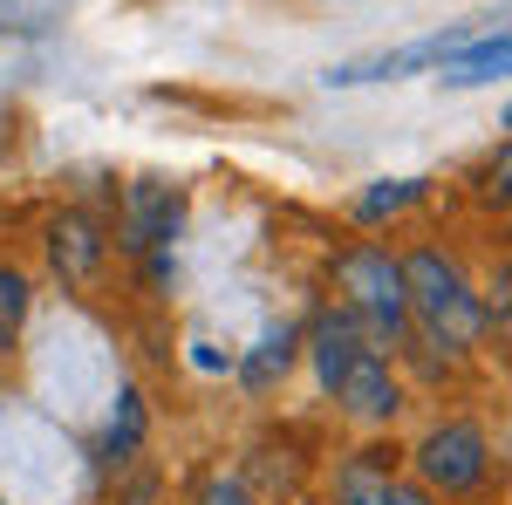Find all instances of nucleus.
<instances>
[{
    "instance_id": "1",
    "label": "nucleus",
    "mask_w": 512,
    "mask_h": 505,
    "mask_svg": "<svg viewBox=\"0 0 512 505\" xmlns=\"http://www.w3.org/2000/svg\"><path fill=\"white\" fill-rule=\"evenodd\" d=\"M403 294H410V314L424 321V335L444 342V349H472L478 335H485V308H478L472 280H465V267L451 253L417 246L403 260Z\"/></svg>"
},
{
    "instance_id": "2",
    "label": "nucleus",
    "mask_w": 512,
    "mask_h": 505,
    "mask_svg": "<svg viewBox=\"0 0 512 505\" xmlns=\"http://www.w3.org/2000/svg\"><path fill=\"white\" fill-rule=\"evenodd\" d=\"M335 287H342V308L376 335V342H396L410 328V294H403V260L390 246H349L335 260Z\"/></svg>"
},
{
    "instance_id": "3",
    "label": "nucleus",
    "mask_w": 512,
    "mask_h": 505,
    "mask_svg": "<svg viewBox=\"0 0 512 505\" xmlns=\"http://www.w3.org/2000/svg\"><path fill=\"white\" fill-rule=\"evenodd\" d=\"M417 485L424 492H444V499H458V492H478L485 485V471H492V451H485V430L478 424H437L417 451Z\"/></svg>"
},
{
    "instance_id": "4",
    "label": "nucleus",
    "mask_w": 512,
    "mask_h": 505,
    "mask_svg": "<svg viewBox=\"0 0 512 505\" xmlns=\"http://www.w3.org/2000/svg\"><path fill=\"white\" fill-rule=\"evenodd\" d=\"M465 41H478L472 21H458V28H444V35H424L410 41V48H383V55H355V62H342L335 69V89H355V82H396V76H417V69H444Z\"/></svg>"
},
{
    "instance_id": "5",
    "label": "nucleus",
    "mask_w": 512,
    "mask_h": 505,
    "mask_svg": "<svg viewBox=\"0 0 512 505\" xmlns=\"http://www.w3.org/2000/svg\"><path fill=\"white\" fill-rule=\"evenodd\" d=\"M328 396H335L349 417H362V424H390L396 410H403V383L390 376L383 355H355L349 369L328 383Z\"/></svg>"
},
{
    "instance_id": "6",
    "label": "nucleus",
    "mask_w": 512,
    "mask_h": 505,
    "mask_svg": "<svg viewBox=\"0 0 512 505\" xmlns=\"http://www.w3.org/2000/svg\"><path fill=\"white\" fill-rule=\"evenodd\" d=\"M178 219H185V198L171 192V185H158V178H144V185H130V198H123V246L158 253V246H171Z\"/></svg>"
},
{
    "instance_id": "7",
    "label": "nucleus",
    "mask_w": 512,
    "mask_h": 505,
    "mask_svg": "<svg viewBox=\"0 0 512 505\" xmlns=\"http://www.w3.org/2000/svg\"><path fill=\"white\" fill-rule=\"evenodd\" d=\"M103 253H110V239H103V226H96L89 212H55V219H48V267L62 273L69 287L96 280Z\"/></svg>"
},
{
    "instance_id": "8",
    "label": "nucleus",
    "mask_w": 512,
    "mask_h": 505,
    "mask_svg": "<svg viewBox=\"0 0 512 505\" xmlns=\"http://www.w3.org/2000/svg\"><path fill=\"white\" fill-rule=\"evenodd\" d=\"M308 342H315V369H321V383H335V376L349 369L355 355H383V342H376V335H369V328H362V321H355L349 308L321 314Z\"/></svg>"
},
{
    "instance_id": "9",
    "label": "nucleus",
    "mask_w": 512,
    "mask_h": 505,
    "mask_svg": "<svg viewBox=\"0 0 512 505\" xmlns=\"http://www.w3.org/2000/svg\"><path fill=\"white\" fill-rule=\"evenodd\" d=\"M437 76L451 82V89H478V82H512V28H499V35H478L465 41Z\"/></svg>"
},
{
    "instance_id": "10",
    "label": "nucleus",
    "mask_w": 512,
    "mask_h": 505,
    "mask_svg": "<svg viewBox=\"0 0 512 505\" xmlns=\"http://www.w3.org/2000/svg\"><path fill=\"white\" fill-rule=\"evenodd\" d=\"M294 349H301V335H294V328H280V335H267L260 349H253L246 362H239V383L253 389V396H267V389H274L280 376L294 369Z\"/></svg>"
},
{
    "instance_id": "11",
    "label": "nucleus",
    "mask_w": 512,
    "mask_h": 505,
    "mask_svg": "<svg viewBox=\"0 0 512 505\" xmlns=\"http://www.w3.org/2000/svg\"><path fill=\"white\" fill-rule=\"evenodd\" d=\"M390 451H362V458H349V471H342V505H383V492H390Z\"/></svg>"
},
{
    "instance_id": "12",
    "label": "nucleus",
    "mask_w": 512,
    "mask_h": 505,
    "mask_svg": "<svg viewBox=\"0 0 512 505\" xmlns=\"http://www.w3.org/2000/svg\"><path fill=\"white\" fill-rule=\"evenodd\" d=\"M137 444H144V396H137V389H123V396H117V417H110V430H103V458H110V465H130V458H137Z\"/></svg>"
},
{
    "instance_id": "13",
    "label": "nucleus",
    "mask_w": 512,
    "mask_h": 505,
    "mask_svg": "<svg viewBox=\"0 0 512 505\" xmlns=\"http://www.w3.org/2000/svg\"><path fill=\"white\" fill-rule=\"evenodd\" d=\"M417 198H424V178H383L376 192L355 198V219H362V226H376V219H390V212L417 205Z\"/></svg>"
},
{
    "instance_id": "14",
    "label": "nucleus",
    "mask_w": 512,
    "mask_h": 505,
    "mask_svg": "<svg viewBox=\"0 0 512 505\" xmlns=\"http://www.w3.org/2000/svg\"><path fill=\"white\" fill-rule=\"evenodd\" d=\"M472 192H478V205H492V212H512V137L472 171Z\"/></svg>"
},
{
    "instance_id": "15",
    "label": "nucleus",
    "mask_w": 512,
    "mask_h": 505,
    "mask_svg": "<svg viewBox=\"0 0 512 505\" xmlns=\"http://www.w3.org/2000/svg\"><path fill=\"white\" fill-rule=\"evenodd\" d=\"M69 14V0H0V28L7 35H41Z\"/></svg>"
},
{
    "instance_id": "16",
    "label": "nucleus",
    "mask_w": 512,
    "mask_h": 505,
    "mask_svg": "<svg viewBox=\"0 0 512 505\" xmlns=\"http://www.w3.org/2000/svg\"><path fill=\"white\" fill-rule=\"evenodd\" d=\"M28 301H35L28 273H21V267H0V349L21 335V321H28Z\"/></svg>"
},
{
    "instance_id": "17",
    "label": "nucleus",
    "mask_w": 512,
    "mask_h": 505,
    "mask_svg": "<svg viewBox=\"0 0 512 505\" xmlns=\"http://www.w3.org/2000/svg\"><path fill=\"white\" fill-rule=\"evenodd\" d=\"M478 308H485V328H499V335H512V267L499 273L492 301H478Z\"/></svg>"
},
{
    "instance_id": "18",
    "label": "nucleus",
    "mask_w": 512,
    "mask_h": 505,
    "mask_svg": "<svg viewBox=\"0 0 512 505\" xmlns=\"http://www.w3.org/2000/svg\"><path fill=\"white\" fill-rule=\"evenodd\" d=\"M151 499H158V471L144 465V471H137V478H130V485L117 492V505H151Z\"/></svg>"
},
{
    "instance_id": "19",
    "label": "nucleus",
    "mask_w": 512,
    "mask_h": 505,
    "mask_svg": "<svg viewBox=\"0 0 512 505\" xmlns=\"http://www.w3.org/2000/svg\"><path fill=\"white\" fill-rule=\"evenodd\" d=\"M383 505H437V499L424 492V485H417V478H410V485H403V478H390V492H383Z\"/></svg>"
},
{
    "instance_id": "20",
    "label": "nucleus",
    "mask_w": 512,
    "mask_h": 505,
    "mask_svg": "<svg viewBox=\"0 0 512 505\" xmlns=\"http://www.w3.org/2000/svg\"><path fill=\"white\" fill-rule=\"evenodd\" d=\"M506 130H512V103H506Z\"/></svg>"
}]
</instances>
